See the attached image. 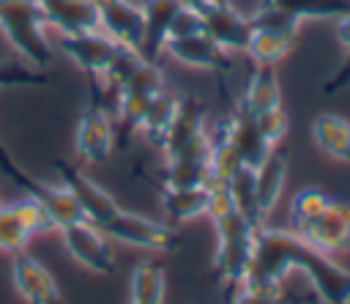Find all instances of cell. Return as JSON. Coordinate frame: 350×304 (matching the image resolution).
Here are the masks:
<instances>
[{"label": "cell", "mask_w": 350, "mask_h": 304, "mask_svg": "<svg viewBox=\"0 0 350 304\" xmlns=\"http://www.w3.org/2000/svg\"><path fill=\"white\" fill-rule=\"evenodd\" d=\"M46 22L38 0H0V30L11 49L33 68H46L55 49L46 38Z\"/></svg>", "instance_id": "6da1fadb"}, {"label": "cell", "mask_w": 350, "mask_h": 304, "mask_svg": "<svg viewBox=\"0 0 350 304\" xmlns=\"http://www.w3.org/2000/svg\"><path fill=\"white\" fill-rule=\"evenodd\" d=\"M301 238L293 230L282 227H257L254 233V252L249 277L243 285H268L279 288L290 271H295V255L301 249Z\"/></svg>", "instance_id": "7a4b0ae2"}, {"label": "cell", "mask_w": 350, "mask_h": 304, "mask_svg": "<svg viewBox=\"0 0 350 304\" xmlns=\"http://www.w3.org/2000/svg\"><path fill=\"white\" fill-rule=\"evenodd\" d=\"M0 170H3L11 181H16V183L27 192V197H36V200L44 205V211L49 214L55 230H63V227H68V225H74V222H85V211H82L79 200L74 197V192H71L66 183L49 186V183H41L38 178H30L22 167H16V164L11 162V156H8L3 148H0Z\"/></svg>", "instance_id": "3957f363"}, {"label": "cell", "mask_w": 350, "mask_h": 304, "mask_svg": "<svg viewBox=\"0 0 350 304\" xmlns=\"http://www.w3.org/2000/svg\"><path fill=\"white\" fill-rule=\"evenodd\" d=\"M164 159H208L211 134L205 129V110L194 99H183L180 110L161 142Z\"/></svg>", "instance_id": "277c9868"}, {"label": "cell", "mask_w": 350, "mask_h": 304, "mask_svg": "<svg viewBox=\"0 0 350 304\" xmlns=\"http://www.w3.org/2000/svg\"><path fill=\"white\" fill-rule=\"evenodd\" d=\"M49 230H55V225L36 197L0 203V252L5 255L25 252L33 236H41Z\"/></svg>", "instance_id": "5b68a950"}, {"label": "cell", "mask_w": 350, "mask_h": 304, "mask_svg": "<svg viewBox=\"0 0 350 304\" xmlns=\"http://www.w3.org/2000/svg\"><path fill=\"white\" fill-rule=\"evenodd\" d=\"M57 47L85 74L101 77V79L109 74L118 55L123 52V44H118L101 27L98 30H85V33H57Z\"/></svg>", "instance_id": "8992f818"}, {"label": "cell", "mask_w": 350, "mask_h": 304, "mask_svg": "<svg viewBox=\"0 0 350 304\" xmlns=\"http://www.w3.org/2000/svg\"><path fill=\"white\" fill-rule=\"evenodd\" d=\"M98 230H101L107 238L120 241V244L134 246V249L167 252V249L175 246V233H172V227H167L164 222H153V219H148V216L123 211V208H118V214H115L112 219H107Z\"/></svg>", "instance_id": "52a82bcc"}, {"label": "cell", "mask_w": 350, "mask_h": 304, "mask_svg": "<svg viewBox=\"0 0 350 304\" xmlns=\"http://www.w3.org/2000/svg\"><path fill=\"white\" fill-rule=\"evenodd\" d=\"M295 271H304L323 304H350V271L334 263L325 252L301 244L295 255Z\"/></svg>", "instance_id": "ba28073f"}, {"label": "cell", "mask_w": 350, "mask_h": 304, "mask_svg": "<svg viewBox=\"0 0 350 304\" xmlns=\"http://www.w3.org/2000/svg\"><path fill=\"white\" fill-rule=\"evenodd\" d=\"M304 244H309L317 252L334 255H350V203H339L331 200L328 208L323 214H317L314 219L298 225L293 230Z\"/></svg>", "instance_id": "9c48e42d"}, {"label": "cell", "mask_w": 350, "mask_h": 304, "mask_svg": "<svg viewBox=\"0 0 350 304\" xmlns=\"http://www.w3.org/2000/svg\"><path fill=\"white\" fill-rule=\"evenodd\" d=\"M164 90V77L161 71L156 68V63H148L142 60L118 88V115L126 126H139V118L142 112L148 110V104Z\"/></svg>", "instance_id": "30bf717a"}, {"label": "cell", "mask_w": 350, "mask_h": 304, "mask_svg": "<svg viewBox=\"0 0 350 304\" xmlns=\"http://www.w3.org/2000/svg\"><path fill=\"white\" fill-rule=\"evenodd\" d=\"M57 233L63 238L66 252L79 266H85L93 274H112V268H115V252H112L107 236L96 225H90L85 219V222H74V225H68V227H63Z\"/></svg>", "instance_id": "8fae6325"}, {"label": "cell", "mask_w": 350, "mask_h": 304, "mask_svg": "<svg viewBox=\"0 0 350 304\" xmlns=\"http://www.w3.org/2000/svg\"><path fill=\"white\" fill-rule=\"evenodd\" d=\"M112 145H115L112 121L98 101H90L77 118L74 148L85 164H104L112 153Z\"/></svg>", "instance_id": "7c38bea8"}, {"label": "cell", "mask_w": 350, "mask_h": 304, "mask_svg": "<svg viewBox=\"0 0 350 304\" xmlns=\"http://www.w3.org/2000/svg\"><path fill=\"white\" fill-rule=\"evenodd\" d=\"M98 11V27L112 36L118 44L139 52L145 38V19L142 3L134 0H93Z\"/></svg>", "instance_id": "4fadbf2b"}, {"label": "cell", "mask_w": 350, "mask_h": 304, "mask_svg": "<svg viewBox=\"0 0 350 304\" xmlns=\"http://www.w3.org/2000/svg\"><path fill=\"white\" fill-rule=\"evenodd\" d=\"M11 282L25 304H63L55 277L27 252L11 255Z\"/></svg>", "instance_id": "5bb4252c"}, {"label": "cell", "mask_w": 350, "mask_h": 304, "mask_svg": "<svg viewBox=\"0 0 350 304\" xmlns=\"http://www.w3.org/2000/svg\"><path fill=\"white\" fill-rule=\"evenodd\" d=\"M202 30H205V36H208L216 47H221L224 52L246 49L249 38H252L249 16L238 14L227 0H213V3L202 11Z\"/></svg>", "instance_id": "9a60e30c"}, {"label": "cell", "mask_w": 350, "mask_h": 304, "mask_svg": "<svg viewBox=\"0 0 350 304\" xmlns=\"http://www.w3.org/2000/svg\"><path fill=\"white\" fill-rule=\"evenodd\" d=\"M213 131L221 134L224 140H230L232 148H235V151L241 153V159L246 162V167H252V170H254L257 164H262V162L273 153V145L260 134L254 118H252L249 112H243V110H238L235 115L221 118Z\"/></svg>", "instance_id": "2e32d148"}, {"label": "cell", "mask_w": 350, "mask_h": 304, "mask_svg": "<svg viewBox=\"0 0 350 304\" xmlns=\"http://www.w3.org/2000/svg\"><path fill=\"white\" fill-rule=\"evenodd\" d=\"M57 170H60V183H66L71 192H74V197L79 200V205H82V211H85V219L90 222V225H96V227H101L107 219H112L115 214H118V203H115V197L109 194V192H104L96 181H90L88 175H82L77 167H68V164H57Z\"/></svg>", "instance_id": "e0dca14e"}, {"label": "cell", "mask_w": 350, "mask_h": 304, "mask_svg": "<svg viewBox=\"0 0 350 304\" xmlns=\"http://www.w3.org/2000/svg\"><path fill=\"white\" fill-rule=\"evenodd\" d=\"M164 52L172 55L175 60H180L183 66L202 68V71H221V68L230 66V52H224L221 47H216L205 36V30L167 38L164 41Z\"/></svg>", "instance_id": "ac0fdd59"}, {"label": "cell", "mask_w": 350, "mask_h": 304, "mask_svg": "<svg viewBox=\"0 0 350 304\" xmlns=\"http://www.w3.org/2000/svg\"><path fill=\"white\" fill-rule=\"evenodd\" d=\"M180 0H142V19H145V38L139 58L148 63H156L164 52V41L170 36L172 19L180 11Z\"/></svg>", "instance_id": "d6986e66"}, {"label": "cell", "mask_w": 350, "mask_h": 304, "mask_svg": "<svg viewBox=\"0 0 350 304\" xmlns=\"http://www.w3.org/2000/svg\"><path fill=\"white\" fill-rule=\"evenodd\" d=\"M46 27L57 33L98 30V11L93 0H38Z\"/></svg>", "instance_id": "ffe728a7"}, {"label": "cell", "mask_w": 350, "mask_h": 304, "mask_svg": "<svg viewBox=\"0 0 350 304\" xmlns=\"http://www.w3.org/2000/svg\"><path fill=\"white\" fill-rule=\"evenodd\" d=\"M254 233L252 236H235V238H216L219 246L213 255V268L224 285L241 288L246 282L249 266H252V252H254Z\"/></svg>", "instance_id": "44dd1931"}, {"label": "cell", "mask_w": 350, "mask_h": 304, "mask_svg": "<svg viewBox=\"0 0 350 304\" xmlns=\"http://www.w3.org/2000/svg\"><path fill=\"white\" fill-rule=\"evenodd\" d=\"M284 181H287V162L276 153H271L262 164L254 167V200H257V214L262 222L273 211V205L284 189Z\"/></svg>", "instance_id": "7402d4cb"}, {"label": "cell", "mask_w": 350, "mask_h": 304, "mask_svg": "<svg viewBox=\"0 0 350 304\" xmlns=\"http://www.w3.org/2000/svg\"><path fill=\"white\" fill-rule=\"evenodd\" d=\"M312 140L314 145L336 159V162H350V121L334 112H323L312 123Z\"/></svg>", "instance_id": "603a6c76"}, {"label": "cell", "mask_w": 350, "mask_h": 304, "mask_svg": "<svg viewBox=\"0 0 350 304\" xmlns=\"http://www.w3.org/2000/svg\"><path fill=\"white\" fill-rule=\"evenodd\" d=\"M273 107H282V96H279V79L273 74V66H257L246 82V90H243V99H241V110L249 112L252 118L265 112V110H273Z\"/></svg>", "instance_id": "cb8c5ba5"}, {"label": "cell", "mask_w": 350, "mask_h": 304, "mask_svg": "<svg viewBox=\"0 0 350 304\" xmlns=\"http://www.w3.org/2000/svg\"><path fill=\"white\" fill-rule=\"evenodd\" d=\"M180 96H175L172 90H161L150 104H148V110L142 112V118H139V131L145 134V140L148 142H153V145H159L161 148V142H164V137H167V131H170V126H172V121H175V115H178V110H180Z\"/></svg>", "instance_id": "d4e9b609"}, {"label": "cell", "mask_w": 350, "mask_h": 304, "mask_svg": "<svg viewBox=\"0 0 350 304\" xmlns=\"http://www.w3.org/2000/svg\"><path fill=\"white\" fill-rule=\"evenodd\" d=\"M161 208L172 225L191 222V219L202 216L208 208V186H194V189H167L164 186Z\"/></svg>", "instance_id": "484cf974"}, {"label": "cell", "mask_w": 350, "mask_h": 304, "mask_svg": "<svg viewBox=\"0 0 350 304\" xmlns=\"http://www.w3.org/2000/svg\"><path fill=\"white\" fill-rule=\"evenodd\" d=\"M295 33H271V30H252V38L246 44V55L257 66H276L284 60L295 44Z\"/></svg>", "instance_id": "4316f807"}, {"label": "cell", "mask_w": 350, "mask_h": 304, "mask_svg": "<svg viewBox=\"0 0 350 304\" xmlns=\"http://www.w3.org/2000/svg\"><path fill=\"white\" fill-rule=\"evenodd\" d=\"M131 301L134 304H164L167 293V277L164 268L156 266L153 260H142L131 271Z\"/></svg>", "instance_id": "83f0119b"}, {"label": "cell", "mask_w": 350, "mask_h": 304, "mask_svg": "<svg viewBox=\"0 0 350 304\" xmlns=\"http://www.w3.org/2000/svg\"><path fill=\"white\" fill-rule=\"evenodd\" d=\"M246 167V162L241 159V153L232 148L230 140H224L221 134L211 131V153H208V181H232L241 170Z\"/></svg>", "instance_id": "f1b7e54d"}, {"label": "cell", "mask_w": 350, "mask_h": 304, "mask_svg": "<svg viewBox=\"0 0 350 304\" xmlns=\"http://www.w3.org/2000/svg\"><path fill=\"white\" fill-rule=\"evenodd\" d=\"M161 178L167 189H194L208 183V159H164Z\"/></svg>", "instance_id": "f546056e"}, {"label": "cell", "mask_w": 350, "mask_h": 304, "mask_svg": "<svg viewBox=\"0 0 350 304\" xmlns=\"http://www.w3.org/2000/svg\"><path fill=\"white\" fill-rule=\"evenodd\" d=\"M301 19H339L350 14V0H268Z\"/></svg>", "instance_id": "4dcf8cb0"}, {"label": "cell", "mask_w": 350, "mask_h": 304, "mask_svg": "<svg viewBox=\"0 0 350 304\" xmlns=\"http://www.w3.org/2000/svg\"><path fill=\"white\" fill-rule=\"evenodd\" d=\"M252 30H271V33H295L298 36V19L287 11H282L279 5L260 0V5L254 8V14L249 16Z\"/></svg>", "instance_id": "1f68e13d"}, {"label": "cell", "mask_w": 350, "mask_h": 304, "mask_svg": "<svg viewBox=\"0 0 350 304\" xmlns=\"http://www.w3.org/2000/svg\"><path fill=\"white\" fill-rule=\"evenodd\" d=\"M331 200H334V197H328V194H325L323 189H317V186L301 189V192L293 197V203H290V225H293V230H295L298 225L314 219L317 214H323Z\"/></svg>", "instance_id": "d6a6232c"}, {"label": "cell", "mask_w": 350, "mask_h": 304, "mask_svg": "<svg viewBox=\"0 0 350 304\" xmlns=\"http://www.w3.org/2000/svg\"><path fill=\"white\" fill-rule=\"evenodd\" d=\"M44 82H46V77H44L41 68L0 60V88H14V85H44Z\"/></svg>", "instance_id": "836d02e7"}, {"label": "cell", "mask_w": 350, "mask_h": 304, "mask_svg": "<svg viewBox=\"0 0 350 304\" xmlns=\"http://www.w3.org/2000/svg\"><path fill=\"white\" fill-rule=\"evenodd\" d=\"M254 123H257V129H260V134L271 142V145H276L284 134H287V115H284V110L282 107H273V110H265V112H260V115H254Z\"/></svg>", "instance_id": "e575fe53"}, {"label": "cell", "mask_w": 350, "mask_h": 304, "mask_svg": "<svg viewBox=\"0 0 350 304\" xmlns=\"http://www.w3.org/2000/svg\"><path fill=\"white\" fill-rule=\"evenodd\" d=\"M336 38L345 44L347 58H345V63L339 66V71L334 74V79L325 85V93H334L336 88L350 85V14H345V16H339V19H336Z\"/></svg>", "instance_id": "d590c367"}, {"label": "cell", "mask_w": 350, "mask_h": 304, "mask_svg": "<svg viewBox=\"0 0 350 304\" xmlns=\"http://www.w3.org/2000/svg\"><path fill=\"white\" fill-rule=\"evenodd\" d=\"M232 304H284L282 288H268V285H241L238 296Z\"/></svg>", "instance_id": "8d00e7d4"}, {"label": "cell", "mask_w": 350, "mask_h": 304, "mask_svg": "<svg viewBox=\"0 0 350 304\" xmlns=\"http://www.w3.org/2000/svg\"><path fill=\"white\" fill-rule=\"evenodd\" d=\"M211 3H213V0H180V5H183V8H191V11H197V14H202Z\"/></svg>", "instance_id": "74e56055"}, {"label": "cell", "mask_w": 350, "mask_h": 304, "mask_svg": "<svg viewBox=\"0 0 350 304\" xmlns=\"http://www.w3.org/2000/svg\"><path fill=\"white\" fill-rule=\"evenodd\" d=\"M129 304H134V301H129Z\"/></svg>", "instance_id": "f35d334b"}]
</instances>
